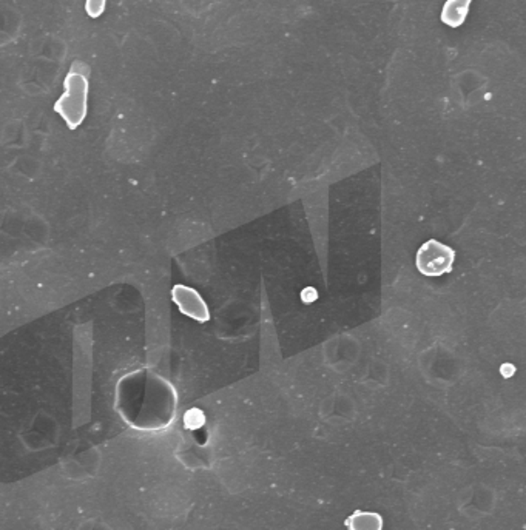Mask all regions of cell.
<instances>
[{
    "mask_svg": "<svg viewBox=\"0 0 526 530\" xmlns=\"http://www.w3.org/2000/svg\"><path fill=\"white\" fill-rule=\"evenodd\" d=\"M88 82L79 71H72L65 79V91L56 103V111L70 128H77L87 111Z\"/></svg>",
    "mask_w": 526,
    "mask_h": 530,
    "instance_id": "obj_1",
    "label": "cell"
},
{
    "mask_svg": "<svg viewBox=\"0 0 526 530\" xmlns=\"http://www.w3.org/2000/svg\"><path fill=\"white\" fill-rule=\"evenodd\" d=\"M455 251L442 242L430 239L417 251L416 264L418 272L425 276H442L452 272Z\"/></svg>",
    "mask_w": 526,
    "mask_h": 530,
    "instance_id": "obj_2",
    "label": "cell"
},
{
    "mask_svg": "<svg viewBox=\"0 0 526 530\" xmlns=\"http://www.w3.org/2000/svg\"><path fill=\"white\" fill-rule=\"evenodd\" d=\"M171 298L179 307L183 315L192 318L198 323H207L210 319V311L201 294L187 285H175L171 290Z\"/></svg>",
    "mask_w": 526,
    "mask_h": 530,
    "instance_id": "obj_3",
    "label": "cell"
},
{
    "mask_svg": "<svg viewBox=\"0 0 526 530\" xmlns=\"http://www.w3.org/2000/svg\"><path fill=\"white\" fill-rule=\"evenodd\" d=\"M469 0H447L442 11V22L452 28H459L464 23L469 11Z\"/></svg>",
    "mask_w": 526,
    "mask_h": 530,
    "instance_id": "obj_4",
    "label": "cell"
},
{
    "mask_svg": "<svg viewBox=\"0 0 526 530\" xmlns=\"http://www.w3.org/2000/svg\"><path fill=\"white\" fill-rule=\"evenodd\" d=\"M344 524L349 530H383V518L375 512L355 510Z\"/></svg>",
    "mask_w": 526,
    "mask_h": 530,
    "instance_id": "obj_5",
    "label": "cell"
},
{
    "mask_svg": "<svg viewBox=\"0 0 526 530\" xmlns=\"http://www.w3.org/2000/svg\"><path fill=\"white\" fill-rule=\"evenodd\" d=\"M204 422H205L204 413L200 410V408H192V410H188L184 415V424L187 429H192V430L200 429Z\"/></svg>",
    "mask_w": 526,
    "mask_h": 530,
    "instance_id": "obj_6",
    "label": "cell"
}]
</instances>
